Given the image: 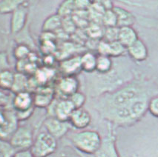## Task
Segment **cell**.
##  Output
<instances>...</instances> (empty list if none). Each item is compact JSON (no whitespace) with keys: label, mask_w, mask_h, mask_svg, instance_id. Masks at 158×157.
Masks as SVG:
<instances>
[{"label":"cell","mask_w":158,"mask_h":157,"mask_svg":"<svg viewBox=\"0 0 158 157\" xmlns=\"http://www.w3.org/2000/svg\"><path fill=\"white\" fill-rule=\"evenodd\" d=\"M102 139L98 132L91 130L75 133L71 136L75 148L85 154H94L100 148Z\"/></svg>","instance_id":"1"},{"label":"cell","mask_w":158,"mask_h":157,"mask_svg":"<svg viewBox=\"0 0 158 157\" xmlns=\"http://www.w3.org/2000/svg\"><path fill=\"white\" fill-rule=\"evenodd\" d=\"M57 149V140L47 131L36 135L31 148L34 157H48L55 153Z\"/></svg>","instance_id":"2"},{"label":"cell","mask_w":158,"mask_h":157,"mask_svg":"<svg viewBox=\"0 0 158 157\" xmlns=\"http://www.w3.org/2000/svg\"><path fill=\"white\" fill-rule=\"evenodd\" d=\"M34 138V131L31 126L19 125L9 140V142L16 151L31 150Z\"/></svg>","instance_id":"3"},{"label":"cell","mask_w":158,"mask_h":157,"mask_svg":"<svg viewBox=\"0 0 158 157\" xmlns=\"http://www.w3.org/2000/svg\"><path fill=\"white\" fill-rule=\"evenodd\" d=\"M80 83L76 76H62L54 84L56 97L60 99H69L78 91Z\"/></svg>","instance_id":"4"},{"label":"cell","mask_w":158,"mask_h":157,"mask_svg":"<svg viewBox=\"0 0 158 157\" xmlns=\"http://www.w3.org/2000/svg\"><path fill=\"white\" fill-rule=\"evenodd\" d=\"M75 107L69 99L56 97L54 102L47 108L48 116H54L63 122H69L70 116Z\"/></svg>","instance_id":"5"},{"label":"cell","mask_w":158,"mask_h":157,"mask_svg":"<svg viewBox=\"0 0 158 157\" xmlns=\"http://www.w3.org/2000/svg\"><path fill=\"white\" fill-rule=\"evenodd\" d=\"M5 114V120L2 125L0 126V139L8 141L19 127V121L16 117L15 111L12 105L3 108Z\"/></svg>","instance_id":"6"},{"label":"cell","mask_w":158,"mask_h":157,"mask_svg":"<svg viewBox=\"0 0 158 157\" xmlns=\"http://www.w3.org/2000/svg\"><path fill=\"white\" fill-rule=\"evenodd\" d=\"M43 125L47 132L56 140L64 137L71 127L69 122L61 121L54 116H48Z\"/></svg>","instance_id":"7"},{"label":"cell","mask_w":158,"mask_h":157,"mask_svg":"<svg viewBox=\"0 0 158 157\" xmlns=\"http://www.w3.org/2000/svg\"><path fill=\"white\" fill-rule=\"evenodd\" d=\"M33 95L34 106L38 108L47 109L56 98L54 87L52 85L40 86Z\"/></svg>","instance_id":"8"},{"label":"cell","mask_w":158,"mask_h":157,"mask_svg":"<svg viewBox=\"0 0 158 157\" xmlns=\"http://www.w3.org/2000/svg\"><path fill=\"white\" fill-rule=\"evenodd\" d=\"M28 16V2L25 1L11 14L10 28L12 34H19L26 25Z\"/></svg>","instance_id":"9"},{"label":"cell","mask_w":158,"mask_h":157,"mask_svg":"<svg viewBox=\"0 0 158 157\" xmlns=\"http://www.w3.org/2000/svg\"><path fill=\"white\" fill-rule=\"evenodd\" d=\"M59 70L62 76H76L82 70L81 56H71L59 62Z\"/></svg>","instance_id":"10"},{"label":"cell","mask_w":158,"mask_h":157,"mask_svg":"<svg viewBox=\"0 0 158 157\" xmlns=\"http://www.w3.org/2000/svg\"><path fill=\"white\" fill-rule=\"evenodd\" d=\"M11 105L15 112H25L35 108L34 95L28 91H23L14 94Z\"/></svg>","instance_id":"11"},{"label":"cell","mask_w":158,"mask_h":157,"mask_svg":"<svg viewBox=\"0 0 158 157\" xmlns=\"http://www.w3.org/2000/svg\"><path fill=\"white\" fill-rule=\"evenodd\" d=\"M91 116L89 111L83 107L74 109L70 116L69 122L71 127L77 130H83L91 124Z\"/></svg>","instance_id":"12"},{"label":"cell","mask_w":158,"mask_h":157,"mask_svg":"<svg viewBox=\"0 0 158 157\" xmlns=\"http://www.w3.org/2000/svg\"><path fill=\"white\" fill-rule=\"evenodd\" d=\"M94 155L95 157H120L116 147L114 136L108 134L102 139L100 148Z\"/></svg>","instance_id":"13"},{"label":"cell","mask_w":158,"mask_h":157,"mask_svg":"<svg viewBox=\"0 0 158 157\" xmlns=\"http://www.w3.org/2000/svg\"><path fill=\"white\" fill-rule=\"evenodd\" d=\"M124 46H123L118 41L115 42H106L102 40L98 44L97 50L100 55H103L110 57V56H118L123 54L125 50Z\"/></svg>","instance_id":"14"},{"label":"cell","mask_w":158,"mask_h":157,"mask_svg":"<svg viewBox=\"0 0 158 157\" xmlns=\"http://www.w3.org/2000/svg\"><path fill=\"white\" fill-rule=\"evenodd\" d=\"M40 86L50 85V83L56 77V72L54 67H40L34 75Z\"/></svg>","instance_id":"15"},{"label":"cell","mask_w":158,"mask_h":157,"mask_svg":"<svg viewBox=\"0 0 158 157\" xmlns=\"http://www.w3.org/2000/svg\"><path fill=\"white\" fill-rule=\"evenodd\" d=\"M137 39V33L131 27H124L119 29L118 42L126 48L133 45Z\"/></svg>","instance_id":"16"},{"label":"cell","mask_w":158,"mask_h":157,"mask_svg":"<svg viewBox=\"0 0 158 157\" xmlns=\"http://www.w3.org/2000/svg\"><path fill=\"white\" fill-rule=\"evenodd\" d=\"M62 28V18L57 14H52L46 18L42 26L43 32L56 34Z\"/></svg>","instance_id":"17"},{"label":"cell","mask_w":158,"mask_h":157,"mask_svg":"<svg viewBox=\"0 0 158 157\" xmlns=\"http://www.w3.org/2000/svg\"><path fill=\"white\" fill-rule=\"evenodd\" d=\"M113 10L114 11L117 19V28H124V27H131L135 23V17L130 12L126 9L120 7H114Z\"/></svg>","instance_id":"18"},{"label":"cell","mask_w":158,"mask_h":157,"mask_svg":"<svg viewBox=\"0 0 158 157\" xmlns=\"http://www.w3.org/2000/svg\"><path fill=\"white\" fill-rule=\"evenodd\" d=\"M128 52L133 59L137 61H143L147 57V48L142 40L137 39L133 45L128 47Z\"/></svg>","instance_id":"19"},{"label":"cell","mask_w":158,"mask_h":157,"mask_svg":"<svg viewBox=\"0 0 158 157\" xmlns=\"http://www.w3.org/2000/svg\"><path fill=\"white\" fill-rule=\"evenodd\" d=\"M29 76L23 73L15 72V77H14V85H13L11 92L14 94L18 93L27 91V83H28Z\"/></svg>","instance_id":"20"},{"label":"cell","mask_w":158,"mask_h":157,"mask_svg":"<svg viewBox=\"0 0 158 157\" xmlns=\"http://www.w3.org/2000/svg\"><path fill=\"white\" fill-rule=\"evenodd\" d=\"M15 72L10 69L6 70L0 74V89L4 91H10L14 85Z\"/></svg>","instance_id":"21"},{"label":"cell","mask_w":158,"mask_h":157,"mask_svg":"<svg viewBox=\"0 0 158 157\" xmlns=\"http://www.w3.org/2000/svg\"><path fill=\"white\" fill-rule=\"evenodd\" d=\"M97 56L91 53H85L81 56L82 70L87 73L96 70Z\"/></svg>","instance_id":"22"},{"label":"cell","mask_w":158,"mask_h":157,"mask_svg":"<svg viewBox=\"0 0 158 157\" xmlns=\"http://www.w3.org/2000/svg\"><path fill=\"white\" fill-rule=\"evenodd\" d=\"M25 1L5 0L0 1V14H12Z\"/></svg>","instance_id":"23"},{"label":"cell","mask_w":158,"mask_h":157,"mask_svg":"<svg viewBox=\"0 0 158 157\" xmlns=\"http://www.w3.org/2000/svg\"><path fill=\"white\" fill-rule=\"evenodd\" d=\"M31 52L32 51H31V47L27 44L18 42L13 50V54H14V58L17 61H19V60L26 59L30 56Z\"/></svg>","instance_id":"24"},{"label":"cell","mask_w":158,"mask_h":157,"mask_svg":"<svg viewBox=\"0 0 158 157\" xmlns=\"http://www.w3.org/2000/svg\"><path fill=\"white\" fill-rule=\"evenodd\" d=\"M112 67V61L108 56L100 55L97 57L96 70L101 74H106L109 72Z\"/></svg>","instance_id":"25"},{"label":"cell","mask_w":158,"mask_h":157,"mask_svg":"<svg viewBox=\"0 0 158 157\" xmlns=\"http://www.w3.org/2000/svg\"><path fill=\"white\" fill-rule=\"evenodd\" d=\"M75 9H76V7H75L74 2L65 1L62 2L60 5L56 14L61 16L62 18L69 17V16H72Z\"/></svg>","instance_id":"26"},{"label":"cell","mask_w":158,"mask_h":157,"mask_svg":"<svg viewBox=\"0 0 158 157\" xmlns=\"http://www.w3.org/2000/svg\"><path fill=\"white\" fill-rule=\"evenodd\" d=\"M102 23L106 28L117 27V19L114 11L112 10H107L104 12L102 16Z\"/></svg>","instance_id":"27"},{"label":"cell","mask_w":158,"mask_h":157,"mask_svg":"<svg viewBox=\"0 0 158 157\" xmlns=\"http://www.w3.org/2000/svg\"><path fill=\"white\" fill-rule=\"evenodd\" d=\"M16 151L10 142L0 139V157H13Z\"/></svg>","instance_id":"28"},{"label":"cell","mask_w":158,"mask_h":157,"mask_svg":"<svg viewBox=\"0 0 158 157\" xmlns=\"http://www.w3.org/2000/svg\"><path fill=\"white\" fill-rule=\"evenodd\" d=\"M69 100L73 104L75 109L81 108L85 105L86 101V96L82 93L80 92V91H77V93H75L74 94H73L69 98Z\"/></svg>","instance_id":"29"},{"label":"cell","mask_w":158,"mask_h":157,"mask_svg":"<svg viewBox=\"0 0 158 157\" xmlns=\"http://www.w3.org/2000/svg\"><path fill=\"white\" fill-rule=\"evenodd\" d=\"M119 28L114 27V28H106L103 34V40L106 42H115L118 41Z\"/></svg>","instance_id":"30"},{"label":"cell","mask_w":158,"mask_h":157,"mask_svg":"<svg viewBox=\"0 0 158 157\" xmlns=\"http://www.w3.org/2000/svg\"><path fill=\"white\" fill-rule=\"evenodd\" d=\"M13 96L0 89V108H5V107L10 106L12 104Z\"/></svg>","instance_id":"31"},{"label":"cell","mask_w":158,"mask_h":157,"mask_svg":"<svg viewBox=\"0 0 158 157\" xmlns=\"http://www.w3.org/2000/svg\"><path fill=\"white\" fill-rule=\"evenodd\" d=\"M8 69H10V65L8 54L5 51H0V74Z\"/></svg>","instance_id":"32"},{"label":"cell","mask_w":158,"mask_h":157,"mask_svg":"<svg viewBox=\"0 0 158 157\" xmlns=\"http://www.w3.org/2000/svg\"><path fill=\"white\" fill-rule=\"evenodd\" d=\"M88 32H89V36L93 38H97L99 36H103L104 34V32H102V30H101L100 26H98L97 24L90 26L89 30H88Z\"/></svg>","instance_id":"33"},{"label":"cell","mask_w":158,"mask_h":157,"mask_svg":"<svg viewBox=\"0 0 158 157\" xmlns=\"http://www.w3.org/2000/svg\"><path fill=\"white\" fill-rule=\"evenodd\" d=\"M148 109L153 116L158 117V96L151 99L149 105H148Z\"/></svg>","instance_id":"34"},{"label":"cell","mask_w":158,"mask_h":157,"mask_svg":"<svg viewBox=\"0 0 158 157\" xmlns=\"http://www.w3.org/2000/svg\"><path fill=\"white\" fill-rule=\"evenodd\" d=\"M13 157H34L31 150H23V151H17L14 153Z\"/></svg>","instance_id":"35"},{"label":"cell","mask_w":158,"mask_h":157,"mask_svg":"<svg viewBox=\"0 0 158 157\" xmlns=\"http://www.w3.org/2000/svg\"><path fill=\"white\" fill-rule=\"evenodd\" d=\"M5 120V114L3 108H0V126L2 125Z\"/></svg>","instance_id":"36"}]
</instances>
